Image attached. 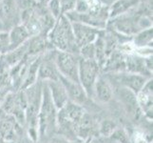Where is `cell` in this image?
<instances>
[{"mask_svg":"<svg viewBox=\"0 0 153 143\" xmlns=\"http://www.w3.org/2000/svg\"><path fill=\"white\" fill-rule=\"evenodd\" d=\"M57 114L48 85L42 81V97L38 112V140L51 137L57 131Z\"/></svg>","mask_w":153,"mask_h":143,"instance_id":"6da1fadb","label":"cell"},{"mask_svg":"<svg viewBox=\"0 0 153 143\" xmlns=\"http://www.w3.org/2000/svg\"><path fill=\"white\" fill-rule=\"evenodd\" d=\"M48 40L51 47L55 51L78 55L79 50L73 35L71 21L67 15H61L56 19L53 27L48 34Z\"/></svg>","mask_w":153,"mask_h":143,"instance_id":"7a4b0ae2","label":"cell"},{"mask_svg":"<svg viewBox=\"0 0 153 143\" xmlns=\"http://www.w3.org/2000/svg\"><path fill=\"white\" fill-rule=\"evenodd\" d=\"M100 70H101V68H100L96 60L83 59L81 57L79 59V83L85 90L86 94L91 99L92 98L94 85H95L98 76H100Z\"/></svg>","mask_w":153,"mask_h":143,"instance_id":"3957f363","label":"cell"},{"mask_svg":"<svg viewBox=\"0 0 153 143\" xmlns=\"http://www.w3.org/2000/svg\"><path fill=\"white\" fill-rule=\"evenodd\" d=\"M80 56L67 52H54V62L59 76L68 80L79 83L78 70Z\"/></svg>","mask_w":153,"mask_h":143,"instance_id":"277c9868","label":"cell"},{"mask_svg":"<svg viewBox=\"0 0 153 143\" xmlns=\"http://www.w3.org/2000/svg\"><path fill=\"white\" fill-rule=\"evenodd\" d=\"M146 16H141V15H130L128 13H125L112 18L110 21V24L113 27V29L119 33L120 34H123L126 36H133L141 30L146 29L144 25V20Z\"/></svg>","mask_w":153,"mask_h":143,"instance_id":"5b68a950","label":"cell"},{"mask_svg":"<svg viewBox=\"0 0 153 143\" xmlns=\"http://www.w3.org/2000/svg\"><path fill=\"white\" fill-rule=\"evenodd\" d=\"M105 76L108 79H113L114 83L117 86L128 89L135 94H137L141 91V89L145 86L146 81L149 79L144 76L128 73L126 71L119 73H111L110 75H105Z\"/></svg>","mask_w":153,"mask_h":143,"instance_id":"8992f818","label":"cell"},{"mask_svg":"<svg viewBox=\"0 0 153 143\" xmlns=\"http://www.w3.org/2000/svg\"><path fill=\"white\" fill-rule=\"evenodd\" d=\"M71 27L78 50L85 45L94 43L99 36L105 33L104 30L81 22H71Z\"/></svg>","mask_w":153,"mask_h":143,"instance_id":"52a82bcc","label":"cell"},{"mask_svg":"<svg viewBox=\"0 0 153 143\" xmlns=\"http://www.w3.org/2000/svg\"><path fill=\"white\" fill-rule=\"evenodd\" d=\"M55 50H50L41 55L37 72L38 81H55L59 79V73L54 62Z\"/></svg>","mask_w":153,"mask_h":143,"instance_id":"ba28073f","label":"cell"},{"mask_svg":"<svg viewBox=\"0 0 153 143\" xmlns=\"http://www.w3.org/2000/svg\"><path fill=\"white\" fill-rule=\"evenodd\" d=\"M59 80L61 81L63 86L66 89L68 101L84 107V105H86V103L88 100H91L88 97V94H86L83 87L80 85V83L68 80V79L63 77L61 76H59Z\"/></svg>","mask_w":153,"mask_h":143,"instance_id":"9c48e42d","label":"cell"},{"mask_svg":"<svg viewBox=\"0 0 153 143\" xmlns=\"http://www.w3.org/2000/svg\"><path fill=\"white\" fill-rule=\"evenodd\" d=\"M137 102H138L141 112L145 115L146 118L152 120L153 112V82L152 77L149 78L145 84V86L141 89V91L136 94Z\"/></svg>","mask_w":153,"mask_h":143,"instance_id":"30bf717a","label":"cell"},{"mask_svg":"<svg viewBox=\"0 0 153 143\" xmlns=\"http://www.w3.org/2000/svg\"><path fill=\"white\" fill-rule=\"evenodd\" d=\"M113 94L114 90L112 84L105 76L100 75L94 85L91 99L97 103H108L112 99Z\"/></svg>","mask_w":153,"mask_h":143,"instance_id":"8fae6325","label":"cell"},{"mask_svg":"<svg viewBox=\"0 0 153 143\" xmlns=\"http://www.w3.org/2000/svg\"><path fill=\"white\" fill-rule=\"evenodd\" d=\"M113 90H116V94H117L121 103L123 104L128 114L134 118H138L142 112L139 108L138 102H137L136 94L129 90L121 86L113 88Z\"/></svg>","mask_w":153,"mask_h":143,"instance_id":"7c38bea8","label":"cell"},{"mask_svg":"<svg viewBox=\"0 0 153 143\" xmlns=\"http://www.w3.org/2000/svg\"><path fill=\"white\" fill-rule=\"evenodd\" d=\"M146 57L140 56L136 54H128L125 55L126 72L137 73L147 78L152 77V72H150L146 67Z\"/></svg>","mask_w":153,"mask_h":143,"instance_id":"4fadbf2b","label":"cell"},{"mask_svg":"<svg viewBox=\"0 0 153 143\" xmlns=\"http://www.w3.org/2000/svg\"><path fill=\"white\" fill-rule=\"evenodd\" d=\"M50 94L57 111L61 110L68 102V97L65 87L58 79L55 81H47Z\"/></svg>","mask_w":153,"mask_h":143,"instance_id":"5bb4252c","label":"cell"},{"mask_svg":"<svg viewBox=\"0 0 153 143\" xmlns=\"http://www.w3.org/2000/svg\"><path fill=\"white\" fill-rule=\"evenodd\" d=\"M9 33V42H10V51H13L25 44L31 36L30 35L28 30L22 24H17L10 29Z\"/></svg>","mask_w":153,"mask_h":143,"instance_id":"9a60e30c","label":"cell"},{"mask_svg":"<svg viewBox=\"0 0 153 143\" xmlns=\"http://www.w3.org/2000/svg\"><path fill=\"white\" fill-rule=\"evenodd\" d=\"M17 15L16 0H2L0 2V23L4 26L13 24Z\"/></svg>","mask_w":153,"mask_h":143,"instance_id":"2e32d148","label":"cell"},{"mask_svg":"<svg viewBox=\"0 0 153 143\" xmlns=\"http://www.w3.org/2000/svg\"><path fill=\"white\" fill-rule=\"evenodd\" d=\"M140 0H116L108 10V18L112 19L126 13L139 4Z\"/></svg>","mask_w":153,"mask_h":143,"instance_id":"e0dca14e","label":"cell"},{"mask_svg":"<svg viewBox=\"0 0 153 143\" xmlns=\"http://www.w3.org/2000/svg\"><path fill=\"white\" fill-rule=\"evenodd\" d=\"M152 27L141 30L132 36V45L135 49L142 48H152Z\"/></svg>","mask_w":153,"mask_h":143,"instance_id":"ac0fdd59","label":"cell"},{"mask_svg":"<svg viewBox=\"0 0 153 143\" xmlns=\"http://www.w3.org/2000/svg\"><path fill=\"white\" fill-rule=\"evenodd\" d=\"M78 55L83 59L95 60V46H94V43H91L81 47L78 51Z\"/></svg>","mask_w":153,"mask_h":143,"instance_id":"d6986e66","label":"cell"},{"mask_svg":"<svg viewBox=\"0 0 153 143\" xmlns=\"http://www.w3.org/2000/svg\"><path fill=\"white\" fill-rule=\"evenodd\" d=\"M116 130V125L111 120H104L99 127V132L103 136H110Z\"/></svg>","mask_w":153,"mask_h":143,"instance_id":"ffe728a7","label":"cell"},{"mask_svg":"<svg viewBox=\"0 0 153 143\" xmlns=\"http://www.w3.org/2000/svg\"><path fill=\"white\" fill-rule=\"evenodd\" d=\"M46 8L49 10V13L55 19H58L62 15L60 4H59V1H58V0H50V1L47 3Z\"/></svg>","mask_w":153,"mask_h":143,"instance_id":"44dd1931","label":"cell"},{"mask_svg":"<svg viewBox=\"0 0 153 143\" xmlns=\"http://www.w3.org/2000/svg\"><path fill=\"white\" fill-rule=\"evenodd\" d=\"M10 49L9 33L6 31H0V55L7 54Z\"/></svg>","mask_w":153,"mask_h":143,"instance_id":"7402d4cb","label":"cell"},{"mask_svg":"<svg viewBox=\"0 0 153 143\" xmlns=\"http://www.w3.org/2000/svg\"><path fill=\"white\" fill-rule=\"evenodd\" d=\"M61 8L62 15H66L75 10L76 0H58Z\"/></svg>","mask_w":153,"mask_h":143,"instance_id":"603a6c76","label":"cell"},{"mask_svg":"<svg viewBox=\"0 0 153 143\" xmlns=\"http://www.w3.org/2000/svg\"><path fill=\"white\" fill-rule=\"evenodd\" d=\"M89 6L86 0H76L74 12L77 13H87L88 12Z\"/></svg>","mask_w":153,"mask_h":143,"instance_id":"cb8c5ba5","label":"cell"},{"mask_svg":"<svg viewBox=\"0 0 153 143\" xmlns=\"http://www.w3.org/2000/svg\"><path fill=\"white\" fill-rule=\"evenodd\" d=\"M50 0H36V3L41 5V6H46L47 3H48Z\"/></svg>","mask_w":153,"mask_h":143,"instance_id":"d4e9b609","label":"cell"},{"mask_svg":"<svg viewBox=\"0 0 153 143\" xmlns=\"http://www.w3.org/2000/svg\"><path fill=\"white\" fill-rule=\"evenodd\" d=\"M0 59H1V55H0Z\"/></svg>","mask_w":153,"mask_h":143,"instance_id":"484cf974","label":"cell"},{"mask_svg":"<svg viewBox=\"0 0 153 143\" xmlns=\"http://www.w3.org/2000/svg\"><path fill=\"white\" fill-rule=\"evenodd\" d=\"M1 1H2V0H0V2H1Z\"/></svg>","mask_w":153,"mask_h":143,"instance_id":"4316f807","label":"cell"}]
</instances>
